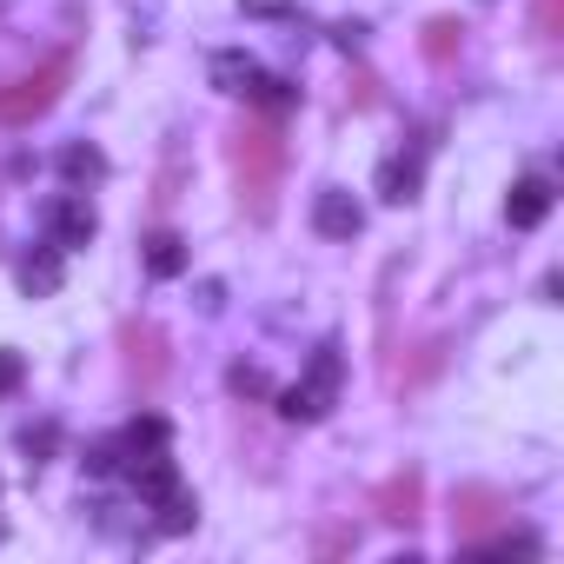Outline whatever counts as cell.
Segmentation results:
<instances>
[{
    "instance_id": "1",
    "label": "cell",
    "mask_w": 564,
    "mask_h": 564,
    "mask_svg": "<svg viewBox=\"0 0 564 564\" xmlns=\"http://www.w3.org/2000/svg\"><path fill=\"white\" fill-rule=\"evenodd\" d=\"M232 173H239V206L252 219H265L272 193H279V173H286V140L272 127H239L232 133Z\"/></svg>"
},
{
    "instance_id": "2",
    "label": "cell",
    "mask_w": 564,
    "mask_h": 564,
    "mask_svg": "<svg viewBox=\"0 0 564 564\" xmlns=\"http://www.w3.org/2000/svg\"><path fill=\"white\" fill-rule=\"evenodd\" d=\"M339 379H346V359H339V346L326 339V346L313 352L306 379H300V386H286V392H279V412H286L293 425H319V419L333 412V399H339Z\"/></svg>"
},
{
    "instance_id": "3",
    "label": "cell",
    "mask_w": 564,
    "mask_h": 564,
    "mask_svg": "<svg viewBox=\"0 0 564 564\" xmlns=\"http://www.w3.org/2000/svg\"><path fill=\"white\" fill-rule=\"evenodd\" d=\"M74 80V61L61 54V61H47L41 74H28V80H14V87H0V120L8 127H28V120H41L54 100H61V87Z\"/></svg>"
},
{
    "instance_id": "4",
    "label": "cell",
    "mask_w": 564,
    "mask_h": 564,
    "mask_svg": "<svg viewBox=\"0 0 564 564\" xmlns=\"http://www.w3.org/2000/svg\"><path fill=\"white\" fill-rule=\"evenodd\" d=\"M498 518H505V498L491 485H458L452 491V531H458V544H485V531Z\"/></svg>"
},
{
    "instance_id": "5",
    "label": "cell",
    "mask_w": 564,
    "mask_h": 564,
    "mask_svg": "<svg viewBox=\"0 0 564 564\" xmlns=\"http://www.w3.org/2000/svg\"><path fill=\"white\" fill-rule=\"evenodd\" d=\"M100 232V213L87 206V193H61V199H47V239L67 252V246H87Z\"/></svg>"
},
{
    "instance_id": "6",
    "label": "cell",
    "mask_w": 564,
    "mask_h": 564,
    "mask_svg": "<svg viewBox=\"0 0 564 564\" xmlns=\"http://www.w3.org/2000/svg\"><path fill=\"white\" fill-rule=\"evenodd\" d=\"M120 352H127V372H133L140 386H160V379H166V339H160L147 319H127V326H120Z\"/></svg>"
},
{
    "instance_id": "7",
    "label": "cell",
    "mask_w": 564,
    "mask_h": 564,
    "mask_svg": "<svg viewBox=\"0 0 564 564\" xmlns=\"http://www.w3.org/2000/svg\"><path fill=\"white\" fill-rule=\"evenodd\" d=\"M313 226H319L326 239H352V232L366 226V206H359L346 186H326V193L313 199Z\"/></svg>"
},
{
    "instance_id": "8",
    "label": "cell",
    "mask_w": 564,
    "mask_h": 564,
    "mask_svg": "<svg viewBox=\"0 0 564 564\" xmlns=\"http://www.w3.org/2000/svg\"><path fill=\"white\" fill-rule=\"evenodd\" d=\"M14 279H21V293H28V300H54V293H61V279H67L61 246H54V239H47V246H34V252L21 259V272H14Z\"/></svg>"
},
{
    "instance_id": "9",
    "label": "cell",
    "mask_w": 564,
    "mask_h": 564,
    "mask_svg": "<svg viewBox=\"0 0 564 564\" xmlns=\"http://www.w3.org/2000/svg\"><path fill=\"white\" fill-rule=\"evenodd\" d=\"M544 213H551V180L524 173V180L511 186V199H505V219H511L518 232H531V226H544Z\"/></svg>"
},
{
    "instance_id": "10",
    "label": "cell",
    "mask_w": 564,
    "mask_h": 564,
    "mask_svg": "<svg viewBox=\"0 0 564 564\" xmlns=\"http://www.w3.org/2000/svg\"><path fill=\"white\" fill-rule=\"evenodd\" d=\"M265 80V67L252 61V54H239V47H226V54H213V87L219 94H246L252 100V87Z\"/></svg>"
},
{
    "instance_id": "11",
    "label": "cell",
    "mask_w": 564,
    "mask_h": 564,
    "mask_svg": "<svg viewBox=\"0 0 564 564\" xmlns=\"http://www.w3.org/2000/svg\"><path fill=\"white\" fill-rule=\"evenodd\" d=\"M379 199H392V206L419 199V153H386L379 160Z\"/></svg>"
},
{
    "instance_id": "12",
    "label": "cell",
    "mask_w": 564,
    "mask_h": 564,
    "mask_svg": "<svg viewBox=\"0 0 564 564\" xmlns=\"http://www.w3.org/2000/svg\"><path fill=\"white\" fill-rule=\"evenodd\" d=\"M127 471H133V491H140L147 505H160V498L180 485V471H173V458H166V452H140Z\"/></svg>"
},
{
    "instance_id": "13",
    "label": "cell",
    "mask_w": 564,
    "mask_h": 564,
    "mask_svg": "<svg viewBox=\"0 0 564 564\" xmlns=\"http://www.w3.org/2000/svg\"><path fill=\"white\" fill-rule=\"evenodd\" d=\"M419 498H425L419 471H399V478H386V485H379V511H386L392 524H419Z\"/></svg>"
},
{
    "instance_id": "14",
    "label": "cell",
    "mask_w": 564,
    "mask_h": 564,
    "mask_svg": "<svg viewBox=\"0 0 564 564\" xmlns=\"http://www.w3.org/2000/svg\"><path fill=\"white\" fill-rule=\"evenodd\" d=\"M61 173H67L74 186H94V180H107V153L87 147V140H74V147H61Z\"/></svg>"
},
{
    "instance_id": "15",
    "label": "cell",
    "mask_w": 564,
    "mask_h": 564,
    "mask_svg": "<svg viewBox=\"0 0 564 564\" xmlns=\"http://www.w3.org/2000/svg\"><path fill=\"white\" fill-rule=\"evenodd\" d=\"M147 272L153 279H180L186 272V239L180 232H153L147 239Z\"/></svg>"
},
{
    "instance_id": "16",
    "label": "cell",
    "mask_w": 564,
    "mask_h": 564,
    "mask_svg": "<svg viewBox=\"0 0 564 564\" xmlns=\"http://www.w3.org/2000/svg\"><path fill=\"white\" fill-rule=\"evenodd\" d=\"M153 511H160V531H193V518H199V498H193L186 485H173V491H166Z\"/></svg>"
},
{
    "instance_id": "17",
    "label": "cell",
    "mask_w": 564,
    "mask_h": 564,
    "mask_svg": "<svg viewBox=\"0 0 564 564\" xmlns=\"http://www.w3.org/2000/svg\"><path fill=\"white\" fill-rule=\"evenodd\" d=\"M419 47H425V61H438V67H445V61H452V54L465 47V28H458V21H432Z\"/></svg>"
},
{
    "instance_id": "18",
    "label": "cell",
    "mask_w": 564,
    "mask_h": 564,
    "mask_svg": "<svg viewBox=\"0 0 564 564\" xmlns=\"http://www.w3.org/2000/svg\"><path fill=\"white\" fill-rule=\"evenodd\" d=\"M120 445H127L133 458H140V452H166V419H133Z\"/></svg>"
},
{
    "instance_id": "19",
    "label": "cell",
    "mask_w": 564,
    "mask_h": 564,
    "mask_svg": "<svg viewBox=\"0 0 564 564\" xmlns=\"http://www.w3.org/2000/svg\"><path fill=\"white\" fill-rule=\"evenodd\" d=\"M226 386H232L239 399H265V392H272V379H265L259 366H232V372H226Z\"/></svg>"
},
{
    "instance_id": "20",
    "label": "cell",
    "mask_w": 564,
    "mask_h": 564,
    "mask_svg": "<svg viewBox=\"0 0 564 564\" xmlns=\"http://www.w3.org/2000/svg\"><path fill=\"white\" fill-rule=\"evenodd\" d=\"M54 445H61V432H54V425H28V432H21V452H28L34 465H41V458H54Z\"/></svg>"
},
{
    "instance_id": "21",
    "label": "cell",
    "mask_w": 564,
    "mask_h": 564,
    "mask_svg": "<svg viewBox=\"0 0 564 564\" xmlns=\"http://www.w3.org/2000/svg\"><path fill=\"white\" fill-rule=\"evenodd\" d=\"M21 379H28L21 352H8V346H0V399H8V392H21Z\"/></svg>"
},
{
    "instance_id": "22",
    "label": "cell",
    "mask_w": 564,
    "mask_h": 564,
    "mask_svg": "<svg viewBox=\"0 0 564 564\" xmlns=\"http://www.w3.org/2000/svg\"><path fill=\"white\" fill-rule=\"evenodd\" d=\"M252 100H259V107H293V87H286V80H272V74H265V80L252 87Z\"/></svg>"
},
{
    "instance_id": "23",
    "label": "cell",
    "mask_w": 564,
    "mask_h": 564,
    "mask_svg": "<svg viewBox=\"0 0 564 564\" xmlns=\"http://www.w3.org/2000/svg\"><path fill=\"white\" fill-rule=\"evenodd\" d=\"M226 306V286H219V279H206V286H199V313H219Z\"/></svg>"
},
{
    "instance_id": "24",
    "label": "cell",
    "mask_w": 564,
    "mask_h": 564,
    "mask_svg": "<svg viewBox=\"0 0 564 564\" xmlns=\"http://www.w3.org/2000/svg\"><path fill=\"white\" fill-rule=\"evenodd\" d=\"M538 28H544V34H557V0H538Z\"/></svg>"
},
{
    "instance_id": "25",
    "label": "cell",
    "mask_w": 564,
    "mask_h": 564,
    "mask_svg": "<svg viewBox=\"0 0 564 564\" xmlns=\"http://www.w3.org/2000/svg\"><path fill=\"white\" fill-rule=\"evenodd\" d=\"M252 14H286V0H246Z\"/></svg>"
}]
</instances>
